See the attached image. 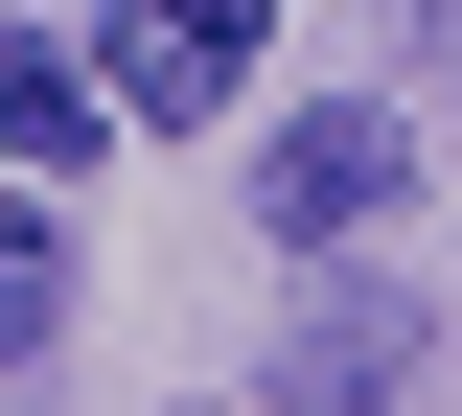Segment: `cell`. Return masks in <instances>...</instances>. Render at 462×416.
<instances>
[{
    "label": "cell",
    "instance_id": "1",
    "mask_svg": "<svg viewBox=\"0 0 462 416\" xmlns=\"http://www.w3.org/2000/svg\"><path fill=\"white\" fill-rule=\"evenodd\" d=\"M254 23H278V0H93V93L139 139H185V116L254 93Z\"/></svg>",
    "mask_w": 462,
    "mask_h": 416
},
{
    "label": "cell",
    "instance_id": "2",
    "mask_svg": "<svg viewBox=\"0 0 462 416\" xmlns=\"http://www.w3.org/2000/svg\"><path fill=\"white\" fill-rule=\"evenodd\" d=\"M393 162H416V139L370 116V93H324V116H278V162H254V208H278V254L370 232V208H393Z\"/></svg>",
    "mask_w": 462,
    "mask_h": 416
},
{
    "label": "cell",
    "instance_id": "3",
    "mask_svg": "<svg viewBox=\"0 0 462 416\" xmlns=\"http://www.w3.org/2000/svg\"><path fill=\"white\" fill-rule=\"evenodd\" d=\"M393 347H416V324H393L370 278H346V300H300V347H278V416H393Z\"/></svg>",
    "mask_w": 462,
    "mask_h": 416
},
{
    "label": "cell",
    "instance_id": "4",
    "mask_svg": "<svg viewBox=\"0 0 462 416\" xmlns=\"http://www.w3.org/2000/svg\"><path fill=\"white\" fill-rule=\"evenodd\" d=\"M93 139H116V93H93L69 47H23V23H0V162H93Z\"/></svg>",
    "mask_w": 462,
    "mask_h": 416
},
{
    "label": "cell",
    "instance_id": "5",
    "mask_svg": "<svg viewBox=\"0 0 462 416\" xmlns=\"http://www.w3.org/2000/svg\"><path fill=\"white\" fill-rule=\"evenodd\" d=\"M47 324H69V232H47V208H23V185H0V370L47 347Z\"/></svg>",
    "mask_w": 462,
    "mask_h": 416
},
{
    "label": "cell",
    "instance_id": "6",
    "mask_svg": "<svg viewBox=\"0 0 462 416\" xmlns=\"http://www.w3.org/2000/svg\"><path fill=\"white\" fill-rule=\"evenodd\" d=\"M416 23H439V47H462V0H416Z\"/></svg>",
    "mask_w": 462,
    "mask_h": 416
}]
</instances>
